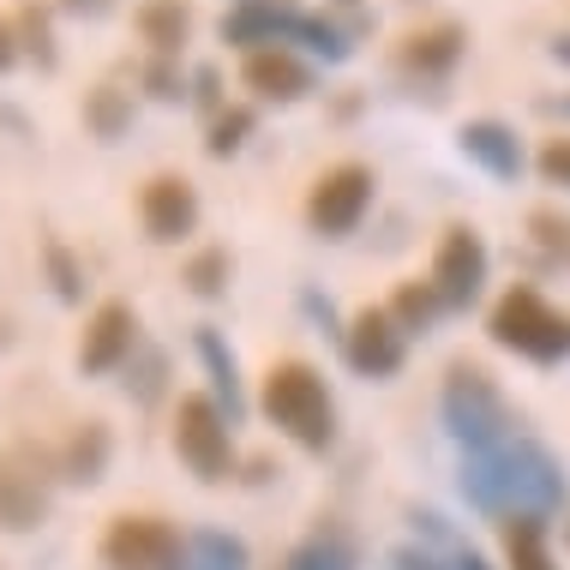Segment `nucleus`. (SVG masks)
I'll return each mask as SVG.
<instances>
[{"label": "nucleus", "instance_id": "nucleus-13", "mask_svg": "<svg viewBox=\"0 0 570 570\" xmlns=\"http://www.w3.org/2000/svg\"><path fill=\"white\" fill-rule=\"evenodd\" d=\"M132 348H138V313L127 301H102L97 313H90V325H85L79 373H90V379L115 373V366L132 361Z\"/></svg>", "mask_w": 570, "mask_h": 570}, {"label": "nucleus", "instance_id": "nucleus-33", "mask_svg": "<svg viewBox=\"0 0 570 570\" xmlns=\"http://www.w3.org/2000/svg\"><path fill=\"white\" fill-rule=\"evenodd\" d=\"M391 570H444L433 552H421V547H396L391 552Z\"/></svg>", "mask_w": 570, "mask_h": 570}, {"label": "nucleus", "instance_id": "nucleus-16", "mask_svg": "<svg viewBox=\"0 0 570 570\" xmlns=\"http://www.w3.org/2000/svg\"><path fill=\"white\" fill-rule=\"evenodd\" d=\"M462 49H469V37H462L456 24H433V30H414L403 49H396V67H403L409 79H444L462 60Z\"/></svg>", "mask_w": 570, "mask_h": 570}, {"label": "nucleus", "instance_id": "nucleus-12", "mask_svg": "<svg viewBox=\"0 0 570 570\" xmlns=\"http://www.w3.org/2000/svg\"><path fill=\"white\" fill-rule=\"evenodd\" d=\"M138 223L157 246H175L198 228V187L187 175H150L138 193Z\"/></svg>", "mask_w": 570, "mask_h": 570}, {"label": "nucleus", "instance_id": "nucleus-5", "mask_svg": "<svg viewBox=\"0 0 570 570\" xmlns=\"http://www.w3.org/2000/svg\"><path fill=\"white\" fill-rule=\"evenodd\" d=\"M228 414L217 396H180L175 403V456L187 462L205 487H223L235 474V439H228Z\"/></svg>", "mask_w": 570, "mask_h": 570}, {"label": "nucleus", "instance_id": "nucleus-30", "mask_svg": "<svg viewBox=\"0 0 570 570\" xmlns=\"http://www.w3.org/2000/svg\"><path fill=\"white\" fill-rule=\"evenodd\" d=\"M529 235L541 240L552 258H564V265H570V217H559V210H534V217H529Z\"/></svg>", "mask_w": 570, "mask_h": 570}, {"label": "nucleus", "instance_id": "nucleus-17", "mask_svg": "<svg viewBox=\"0 0 570 570\" xmlns=\"http://www.w3.org/2000/svg\"><path fill=\"white\" fill-rule=\"evenodd\" d=\"M109 456H115L109 421H85L79 433L67 439V451H60L55 474H60V481H72V487H97L102 474H109Z\"/></svg>", "mask_w": 570, "mask_h": 570}, {"label": "nucleus", "instance_id": "nucleus-34", "mask_svg": "<svg viewBox=\"0 0 570 570\" xmlns=\"http://www.w3.org/2000/svg\"><path fill=\"white\" fill-rule=\"evenodd\" d=\"M19 30H12V19H0V72H12V60H19Z\"/></svg>", "mask_w": 570, "mask_h": 570}, {"label": "nucleus", "instance_id": "nucleus-10", "mask_svg": "<svg viewBox=\"0 0 570 570\" xmlns=\"http://www.w3.org/2000/svg\"><path fill=\"white\" fill-rule=\"evenodd\" d=\"M343 354L361 379H391V373H403V361H409V331L396 325L384 306H361L343 331Z\"/></svg>", "mask_w": 570, "mask_h": 570}, {"label": "nucleus", "instance_id": "nucleus-15", "mask_svg": "<svg viewBox=\"0 0 570 570\" xmlns=\"http://www.w3.org/2000/svg\"><path fill=\"white\" fill-rule=\"evenodd\" d=\"M456 150L469 163H481L492 180H517L522 175V145H517V132L504 127V120H469V127L456 132Z\"/></svg>", "mask_w": 570, "mask_h": 570}, {"label": "nucleus", "instance_id": "nucleus-28", "mask_svg": "<svg viewBox=\"0 0 570 570\" xmlns=\"http://www.w3.org/2000/svg\"><path fill=\"white\" fill-rule=\"evenodd\" d=\"M42 258H49V276H55V295L60 301H85V271L72 265V253L60 240H42Z\"/></svg>", "mask_w": 570, "mask_h": 570}, {"label": "nucleus", "instance_id": "nucleus-22", "mask_svg": "<svg viewBox=\"0 0 570 570\" xmlns=\"http://www.w3.org/2000/svg\"><path fill=\"white\" fill-rule=\"evenodd\" d=\"M384 313L396 318V325H403L409 336H421V331H433L444 313H451V306H444V295L433 283H421V276H409V283H396L391 288V306H384Z\"/></svg>", "mask_w": 570, "mask_h": 570}, {"label": "nucleus", "instance_id": "nucleus-39", "mask_svg": "<svg viewBox=\"0 0 570 570\" xmlns=\"http://www.w3.org/2000/svg\"><path fill=\"white\" fill-rule=\"evenodd\" d=\"M564 109H570V102H564Z\"/></svg>", "mask_w": 570, "mask_h": 570}, {"label": "nucleus", "instance_id": "nucleus-23", "mask_svg": "<svg viewBox=\"0 0 570 570\" xmlns=\"http://www.w3.org/2000/svg\"><path fill=\"white\" fill-rule=\"evenodd\" d=\"M361 559H354V541L348 529H336V522H318L306 541L288 552V570H354Z\"/></svg>", "mask_w": 570, "mask_h": 570}, {"label": "nucleus", "instance_id": "nucleus-11", "mask_svg": "<svg viewBox=\"0 0 570 570\" xmlns=\"http://www.w3.org/2000/svg\"><path fill=\"white\" fill-rule=\"evenodd\" d=\"M301 7H288V0H235V7L223 12V42L228 49H288V42L301 37Z\"/></svg>", "mask_w": 570, "mask_h": 570}, {"label": "nucleus", "instance_id": "nucleus-6", "mask_svg": "<svg viewBox=\"0 0 570 570\" xmlns=\"http://www.w3.org/2000/svg\"><path fill=\"white\" fill-rule=\"evenodd\" d=\"M55 481L42 451H24V444H12V451H0V529L7 534H30L42 529L55 511Z\"/></svg>", "mask_w": 570, "mask_h": 570}, {"label": "nucleus", "instance_id": "nucleus-4", "mask_svg": "<svg viewBox=\"0 0 570 570\" xmlns=\"http://www.w3.org/2000/svg\"><path fill=\"white\" fill-rule=\"evenodd\" d=\"M487 336H492L499 348L522 354V361H534V366L570 361V313H559V306H552L541 288H529V283L504 288V295L492 301Z\"/></svg>", "mask_w": 570, "mask_h": 570}, {"label": "nucleus", "instance_id": "nucleus-8", "mask_svg": "<svg viewBox=\"0 0 570 570\" xmlns=\"http://www.w3.org/2000/svg\"><path fill=\"white\" fill-rule=\"evenodd\" d=\"M180 541H187V534L168 517H132L127 511L102 529V564L109 570H175Z\"/></svg>", "mask_w": 570, "mask_h": 570}, {"label": "nucleus", "instance_id": "nucleus-2", "mask_svg": "<svg viewBox=\"0 0 570 570\" xmlns=\"http://www.w3.org/2000/svg\"><path fill=\"white\" fill-rule=\"evenodd\" d=\"M258 409L283 439H295L301 451H331L336 444V403H331V384L318 366L306 361H276L265 384H258Z\"/></svg>", "mask_w": 570, "mask_h": 570}, {"label": "nucleus", "instance_id": "nucleus-36", "mask_svg": "<svg viewBox=\"0 0 570 570\" xmlns=\"http://www.w3.org/2000/svg\"><path fill=\"white\" fill-rule=\"evenodd\" d=\"M456 570H492V564L481 559V552H469V547H462V552H456Z\"/></svg>", "mask_w": 570, "mask_h": 570}, {"label": "nucleus", "instance_id": "nucleus-9", "mask_svg": "<svg viewBox=\"0 0 570 570\" xmlns=\"http://www.w3.org/2000/svg\"><path fill=\"white\" fill-rule=\"evenodd\" d=\"M487 271H492V258H487V240L474 235L469 223H451L439 235L433 246V271H426V283L444 295V306H474L481 301V288H487Z\"/></svg>", "mask_w": 570, "mask_h": 570}, {"label": "nucleus", "instance_id": "nucleus-21", "mask_svg": "<svg viewBox=\"0 0 570 570\" xmlns=\"http://www.w3.org/2000/svg\"><path fill=\"white\" fill-rule=\"evenodd\" d=\"M499 547H504V570H559L547 547V517H511L499 522Z\"/></svg>", "mask_w": 570, "mask_h": 570}, {"label": "nucleus", "instance_id": "nucleus-31", "mask_svg": "<svg viewBox=\"0 0 570 570\" xmlns=\"http://www.w3.org/2000/svg\"><path fill=\"white\" fill-rule=\"evenodd\" d=\"M145 90H150L157 102H180V90H187V79L175 72V60H150V67H145Z\"/></svg>", "mask_w": 570, "mask_h": 570}, {"label": "nucleus", "instance_id": "nucleus-7", "mask_svg": "<svg viewBox=\"0 0 570 570\" xmlns=\"http://www.w3.org/2000/svg\"><path fill=\"white\" fill-rule=\"evenodd\" d=\"M373 168L366 163H336L325 175L313 180V193H306V223H313V235L325 240H343L361 228V217L373 210Z\"/></svg>", "mask_w": 570, "mask_h": 570}, {"label": "nucleus", "instance_id": "nucleus-35", "mask_svg": "<svg viewBox=\"0 0 570 570\" xmlns=\"http://www.w3.org/2000/svg\"><path fill=\"white\" fill-rule=\"evenodd\" d=\"M55 7H60V12H79V19H102L115 0H55Z\"/></svg>", "mask_w": 570, "mask_h": 570}, {"label": "nucleus", "instance_id": "nucleus-19", "mask_svg": "<svg viewBox=\"0 0 570 570\" xmlns=\"http://www.w3.org/2000/svg\"><path fill=\"white\" fill-rule=\"evenodd\" d=\"M138 37L150 42L157 60H175L193 37V7L187 0H145V7H138Z\"/></svg>", "mask_w": 570, "mask_h": 570}, {"label": "nucleus", "instance_id": "nucleus-25", "mask_svg": "<svg viewBox=\"0 0 570 570\" xmlns=\"http://www.w3.org/2000/svg\"><path fill=\"white\" fill-rule=\"evenodd\" d=\"M85 127L97 138H120L132 127V97H127V90H115V85H97L85 97Z\"/></svg>", "mask_w": 570, "mask_h": 570}, {"label": "nucleus", "instance_id": "nucleus-24", "mask_svg": "<svg viewBox=\"0 0 570 570\" xmlns=\"http://www.w3.org/2000/svg\"><path fill=\"white\" fill-rule=\"evenodd\" d=\"M228 276H235L228 246H205V253L187 258V276H180V283H187L198 301H223V295H228Z\"/></svg>", "mask_w": 570, "mask_h": 570}, {"label": "nucleus", "instance_id": "nucleus-37", "mask_svg": "<svg viewBox=\"0 0 570 570\" xmlns=\"http://www.w3.org/2000/svg\"><path fill=\"white\" fill-rule=\"evenodd\" d=\"M552 60H564V67H570V37H559V42H552Z\"/></svg>", "mask_w": 570, "mask_h": 570}, {"label": "nucleus", "instance_id": "nucleus-14", "mask_svg": "<svg viewBox=\"0 0 570 570\" xmlns=\"http://www.w3.org/2000/svg\"><path fill=\"white\" fill-rule=\"evenodd\" d=\"M240 85L253 90L258 102H301L313 90V67L295 49H258L240 60Z\"/></svg>", "mask_w": 570, "mask_h": 570}, {"label": "nucleus", "instance_id": "nucleus-27", "mask_svg": "<svg viewBox=\"0 0 570 570\" xmlns=\"http://www.w3.org/2000/svg\"><path fill=\"white\" fill-rule=\"evenodd\" d=\"M253 127H258V115L246 109V102H228L223 115H210V138H205V150H210V157H235L246 138H253Z\"/></svg>", "mask_w": 570, "mask_h": 570}, {"label": "nucleus", "instance_id": "nucleus-1", "mask_svg": "<svg viewBox=\"0 0 570 570\" xmlns=\"http://www.w3.org/2000/svg\"><path fill=\"white\" fill-rule=\"evenodd\" d=\"M462 499L474 504L481 517H552L564 504V462L547 451L541 439L517 433L492 451H469L456 474Z\"/></svg>", "mask_w": 570, "mask_h": 570}, {"label": "nucleus", "instance_id": "nucleus-20", "mask_svg": "<svg viewBox=\"0 0 570 570\" xmlns=\"http://www.w3.org/2000/svg\"><path fill=\"white\" fill-rule=\"evenodd\" d=\"M175 570H253V552H246L240 534L193 529L187 541H180V564Z\"/></svg>", "mask_w": 570, "mask_h": 570}, {"label": "nucleus", "instance_id": "nucleus-38", "mask_svg": "<svg viewBox=\"0 0 570 570\" xmlns=\"http://www.w3.org/2000/svg\"><path fill=\"white\" fill-rule=\"evenodd\" d=\"M564 547H570V522H564Z\"/></svg>", "mask_w": 570, "mask_h": 570}, {"label": "nucleus", "instance_id": "nucleus-29", "mask_svg": "<svg viewBox=\"0 0 570 570\" xmlns=\"http://www.w3.org/2000/svg\"><path fill=\"white\" fill-rule=\"evenodd\" d=\"M534 168H541L547 187H564V193H570V132L547 138V145L534 150Z\"/></svg>", "mask_w": 570, "mask_h": 570}, {"label": "nucleus", "instance_id": "nucleus-3", "mask_svg": "<svg viewBox=\"0 0 570 570\" xmlns=\"http://www.w3.org/2000/svg\"><path fill=\"white\" fill-rule=\"evenodd\" d=\"M439 409H444V426H451V439L462 444V451H492V444L522 433V421H517V409L504 403L499 379H492L487 366H474V361H451Z\"/></svg>", "mask_w": 570, "mask_h": 570}, {"label": "nucleus", "instance_id": "nucleus-32", "mask_svg": "<svg viewBox=\"0 0 570 570\" xmlns=\"http://www.w3.org/2000/svg\"><path fill=\"white\" fill-rule=\"evenodd\" d=\"M193 85H198L193 97L205 102L210 115H223V109H228V102H223V90H217V67H198V79H193Z\"/></svg>", "mask_w": 570, "mask_h": 570}, {"label": "nucleus", "instance_id": "nucleus-18", "mask_svg": "<svg viewBox=\"0 0 570 570\" xmlns=\"http://www.w3.org/2000/svg\"><path fill=\"white\" fill-rule=\"evenodd\" d=\"M198 361H205V373H210V391H217V403L228 421H240L246 414V391H240V366H235V348L223 343V331L217 325H198Z\"/></svg>", "mask_w": 570, "mask_h": 570}, {"label": "nucleus", "instance_id": "nucleus-26", "mask_svg": "<svg viewBox=\"0 0 570 570\" xmlns=\"http://www.w3.org/2000/svg\"><path fill=\"white\" fill-rule=\"evenodd\" d=\"M12 30H19V49L30 55V60H37V67L42 72H49L55 67V24H49V7H37V0H24V7H19V19H12Z\"/></svg>", "mask_w": 570, "mask_h": 570}]
</instances>
